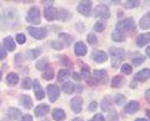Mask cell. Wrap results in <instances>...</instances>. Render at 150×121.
<instances>
[{
	"mask_svg": "<svg viewBox=\"0 0 150 121\" xmlns=\"http://www.w3.org/2000/svg\"><path fill=\"white\" fill-rule=\"evenodd\" d=\"M109 53H110L111 58H112L111 66L116 69L119 66V63L123 61L124 58H125V50L120 49V48H114V46H111V48L109 49Z\"/></svg>",
	"mask_w": 150,
	"mask_h": 121,
	"instance_id": "1",
	"label": "cell"
},
{
	"mask_svg": "<svg viewBox=\"0 0 150 121\" xmlns=\"http://www.w3.org/2000/svg\"><path fill=\"white\" fill-rule=\"evenodd\" d=\"M3 23L6 26H10V27L18 26L19 25V16H18L16 11L11 10V9L6 10L5 13L3 14Z\"/></svg>",
	"mask_w": 150,
	"mask_h": 121,
	"instance_id": "2",
	"label": "cell"
},
{
	"mask_svg": "<svg viewBox=\"0 0 150 121\" xmlns=\"http://www.w3.org/2000/svg\"><path fill=\"white\" fill-rule=\"evenodd\" d=\"M133 29H134V19L133 18H126V19L119 21L118 24H116V27H115V30L123 32V34L125 31H129V30H133Z\"/></svg>",
	"mask_w": 150,
	"mask_h": 121,
	"instance_id": "3",
	"label": "cell"
},
{
	"mask_svg": "<svg viewBox=\"0 0 150 121\" xmlns=\"http://www.w3.org/2000/svg\"><path fill=\"white\" fill-rule=\"evenodd\" d=\"M28 23L30 24H40V10L38 6H33L29 11H28V16H26Z\"/></svg>",
	"mask_w": 150,
	"mask_h": 121,
	"instance_id": "4",
	"label": "cell"
},
{
	"mask_svg": "<svg viewBox=\"0 0 150 121\" xmlns=\"http://www.w3.org/2000/svg\"><path fill=\"white\" fill-rule=\"evenodd\" d=\"M94 15L96 18H101V19H108V18L110 16V10L105 4H99L98 6H95Z\"/></svg>",
	"mask_w": 150,
	"mask_h": 121,
	"instance_id": "5",
	"label": "cell"
},
{
	"mask_svg": "<svg viewBox=\"0 0 150 121\" xmlns=\"http://www.w3.org/2000/svg\"><path fill=\"white\" fill-rule=\"evenodd\" d=\"M28 32L35 39H44L46 38V30L41 29V27H34V26H29L28 27Z\"/></svg>",
	"mask_w": 150,
	"mask_h": 121,
	"instance_id": "6",
	"label": "cell"
},
{
	"mask_svg": "<svg viewBox=\"0 0 150 121\" xmlns=\"http://www.w3.org/2000/svg\"><path fill=\"white\" fill-rule=\"evenodd\" d=\"M78 11L81 14V15L85 16H90L91 14V1H80V4L78 5Z\"/></svg>",
	"mask_w": 150,
	"mask_h": 121,
	"instance_id": "7",
	"label": "cell"
},
{
	"mask_svg": "<svg viewBox=\"0 0 150 121\" xmlns=\"http://www.w3.org/2000/svg\"><path fill=\"white\" fill-rule=\"evenodd\" d=\"M46 90H48V95H49V100H50V102H55L56 100L59 99L60 90H59V87H58V86H55V85H48Z\"/></svg>",
	"mask_w": 150,
	"mask_h": 121,
	"instance_id": "8",
	"label": "cell"
},
{
	"mask_svg": "<svg viewBox=\"0 0 150 121\" xmlns=\"http://www.w3.org/2000/svg\"><path fill=\"white\" fill-rule=\"evenodd\" d=\"M91 58L95 63L101 64V63H105L108 60V54L103 50H94L93 54H91Z\"/></svg>",
	"mask_w": 150,
	"mask_h": 121,
	"instance_id": "9",
	"label": "cell"
},
{
	"mask_svg": "<svg viewBox=\"0 0 150 121\" xmlns=\"http://www.w3.org/2000/svg\"><path fill=\"white\" fill-rule=\"evenodd\" d=\"M70 106H71V110L74 111L75 114H79L81 113V109H83V99L80 96H75L74 99L70 102Z\"/></svg>",
	"mask_w": 150,
	"mask_h": 121,
	"instance_id": "10",
	"label": "cell"
},
{
	"mask_svg": "<svg viewBox=\"0 0 150 121\" xmlns=\"http://www.w3.org/2000/svg\"><path fill=\"white\" fill-rule=\"evenodd\" d=\"M140 109V104L138 101H130L128 105H125V108H124V113L126 114H134V113H137V111Z\"/></svg>",
	"mask_w": 150,
	"mask_h": 121,
	"instance_id": "11",
	"label": "cell"
},
{
	"mask_svg": "<svg viewBox=\"0 0 150 121\" xmlns=\"http://www.w3.org/2000/svg\"><path fill=\"white\" fill-rule=\"evenodd\" d=\"M56 15H58V13H56V9H55V8H53V6L45 8V10H44V16H45L46 20L53 21V20H55Z\"/></svg>",
	"mask_w": 150,
	"mask_h": 121,
	"instance_id": "12",
	"label": "cell"
},
{
	"mask_svg": "<svg viewBox=\"0 0 150 121\" xmlns=\"http://www.w3.org/2000/svg\"><path fill=\"white\" fill-rule=\"evenodd\" d=\"M75 54L78 55V56H84V55L86 54V51H88V48H86V45L83 43V41H78L76 44H75Z\"/></svg>",
	"mask_w": 150,
	"mask_h": 121,
	"instance_id": "13",
	"label": "cell"
},
{
	"mask_svg": "<svg viewBox=\"0 0 150 121\" xmlns=\"http://www.w3.org/2000/svg\"><path fill=\"white\" fill-rule=\"evenodd\" d=\"M148 43H150V32H145V34L139 35L137 38V45L139 48H143Z\"/></svg>",
	"mask_w": 150,
	"mask_h": 121,
	"instance_id": "14",
	"label": "cell"
},
{
	"mask_svg": "<svg viewBox=\"0 0 150 121\" xmlns=\"http://www.w3.org/2000/svg\"><path fill=\"white\" fill-rule=\"evenodd\" d=\"M94 79L96 81H100L101 84H105L108 81V72L105 70H95L94 71Z\"/></svg>",
	"mask_w": 150,
	"mask_h": 121,
	"instance_id": "15",
	"label": "cell"
},
{
	"mask_svg": "<svg viewBox=\"0 0 150 121\" xmlns=\"http://www.w3.org/2000/svg\"><path fill=\"white\" fill-rule=\"evenodd\" d=\"M150 77V69H144V70L139 71L134 77V81H145Z\"/></svg>",
	"mask_w": 150,
	"mask_h": 121,
	"instance_id": "16",
	"label": "cell"
},
{
	"mask_svg": "<svg viewBox=\"0 0 150 121\" xmlns=\"http://www.w3.org/2000/svg\"><path fill=\"white\" fill-rule=\"evenodd\" d=\"M33 86H34V91H35V97L38 100H41L43 97L45 96V92H44V90L41 89V86H40V82L38 81V80H35L34 82H33Z\"/></svg>",
	"mask_w": 150,
	"mask_h": 121,
	"instance_id": "17",
	"label": "cell"
},
{
	"mask_svg": "<svg viewBox=\"0 0 150 121\" xmlns=\"http://www.w3.org/2000/svg\"><path fill=\"white\" fill-rule=\"evenodd\" d=\"M139 26L142 27V29H150V11L148 14H145V15L140 19L139 21Z\"/></svg>",
	"mask_w": 150,
	"mask_h": 121,
	"instance_id": "18",
	"label": "cell"
},
{
	"mask_svg": "<svg viewBox=\"0 0 150 121\" xmlns=\"http://www.w3.org/2000/svg\"><path fill=\"white\" fill-rule=\"evenodd\" d=\"M49 106L48 105H39L38 108H35V116L38 117H41V116H45L49 113Z\"/></svg>",
	"mask_w": 150,
	"mask_h": 121,
	"instance_id": "19",
	"label": "cell"
},
{
	"mask_svg": "<svg viewBox=\"0 0 150 121\" xmlns=\"http://www.w3.org/2000/svg\"><path fill=\"white\" fill-rule=\"evenodd\" d=\"M53 119L55 121H63L65 119V111L62 109H55L53 111Z\"/></svg>",
	"mask_w": 150,
	"mask_h": 121,
	"instance_id": "20",
	"label": "cell"
},
{
	"mask_svg": "<svg viewBox=\"0 0 150 121\" xmlns=\"http://www.w3.org/2000/svg\"><path fill=\"white\" fill-rule=\"evenodd\" d=\"M4 46L6 48L8 51L15 50V43H14V40H13L11 36H8V38L4 39Z\"/></svg>",
	"mask_w": 150,
	"mask_h": 121,
	"instance_id": "21",
	"label": "cell"
},
{
	"mask_svg": "<svg viewBox=\"0 0 150 121\" xmlns=\"http://www.w3.org/2000/svg\"><path fill=\"white\" fill-rule=\"evenodd\" d=\"M124 77L123 76H120V75H118V76H114L112 77V80H111V86L112 87H121L124 85Z\"/></svg>",
	"mask_w": 150,
	"mask_h": 121,
	"instance_id": "22",
	"label": "cell"
},
{
	"mask_svg": "<svg viewBox=\"0 0 150 121\" xmlns=\"http://www.w3.org/2000/svg\"><path fill=\"white\" fill-rule=\"evenodd\" d=\"M8 115H9V117H10L11 120H16V119L20 117L21 113H20V110H19V109L10 108V109L8 110Z\"/></svg>",
	"mask_w": 150,
	"mask_h": 121,
	"instance_id": "23",
	"label": "cell"
},
{
	"mask_svg": "<svg viewBox=\"0 0 150 121\" xmlns=\"http://www.w3.org/2000/svg\"><path fill=\"white\" fill-rule=\"evenodd\" d=\"M20 102H21V105L24 106L25 109H30L31 106H33V102H31L30 96H28V95H23V96H20Z\"/></svg>",
	"mask_w": 150,
	"mask_h": 121,
	"instance_id": "24",
	"label": "cell"
},
{
	"mask_svg": "<svg viewBox=\"0 0 150 121\" xmlns=\"http://www.w3.org/2000/svg\"><path fill=\"white\" fill-rule=\"evenodd\" d=\"M59 39L63 41V45L65 46H69L70 44L73 43V38L68 34H64V32H62V34H59Z\"/></svg>",
	"mask_w": 150,
	"mask_h": 121,
	"instance_id": "25",
	"label": "cell"
},
{
	"mask_svg": "<svg viewBox=\"0 0 150 121\" xmlns=\"http://www.w3.org/2000/svg\"><path fill=\"white\" fill-rule=\"evenodd\" d=\"M56 16H58L62 21H64V20H69L70 18H71V14H70V11L65 10V9H60V13H58Z\"/></svg>",
	"mask_w": 150,
	"mask_h": 121,
	"instance_id": "26",
	"label": "cell"
},
{
	"mask_svg": "<svg viewBox=\"0 0 150 121\" xmlns=\"http://www.w3.org/2000/svg\"><path fill=\"white\" fill-rule=\"evenodd\" d=\"M111 38L112 40H115V41H124L125 40V34H123V32H120L118 30H114L112 31V34H111Z\"/></svg>",
	"mask_w": 150,
	"mask_h": 121,
	"instance_id": "27",
	"label": "cell"
},
{
	"mask_svg": "<svg viewBox=\"0 0 150 121\" xmlns=\"http://www.w3.org/2000/svg\"><path fill=\"white\" fill-rule=\"evenodd\" d=\"M69 76H70V72H69V70H67V69H62V70L58 72V80L59 81H65Z\"/></svg>",
	"mask_w": 150,
	"mask_h": 121,
	"instance_id": "28",
	"label": "cell"
},
{
	"mask_svg": "<svg viewBox=\"0 0 150 121\" xmlns=\"http://www.w3.org/2000/svg\"><path fill=\"white\" fill-rule=\"evenodd\" d=\"M63 91L65 94H73L74 91V84L70 82V81H67L63 84Z\"/></svg>",
	"mask_w": 150,
	"mask_h": 121,
	"instance_id": "29",
	"label": "cell"
},
{
	"mask_svg": "<svg viewBox=\"0 0 150 121\" xmlns=\"http://www.w3.org/2000/svg\"><path fill=\"white\" fill-rule=\"evenodd\" d=\"M6 81L9 85H16L18 81H19V76L16 75V74H9V75L6 76Z\"/></svg>",
	"mask_w": 150,
	"mask_h": 121,
	"instance_id": "30",
	"label": "cell"
},
{
	"mask_svg": "<svg viewBox=\"0 0 150 121\" xmlns=\"http://www.w3.org/2000/svg\"><path fill=\"white\" fill-rule=\"evenodd\" d=\"M124 6H125L126 9L138 8V6H140V1H139V0H129V1H125V3H124Z\"/></svg>",
	"mask_w": 150,
	"mask_h": 121,
	"instance_id": "31",
	"label": "cell"
},
{
	"mask_svg": "<svg viewBox=\"0 0 150 121\" xmlns=\"http://www.w3.org/2000/svg\"><path fill=\"white\" fill-rule=\"evenodd\" d=\"M111 97L110 96H105L104 99H103V105H101V109L104 110V111H106V110H109V108L111 106Z\"/></svg>",
	"mask_w": 150,
	"mask_h": 121,
	"instance_id": "32",
	"label": "cell"
},
{
	"mask_svg": "<svg viewBox=\"0 0 150 121\" xmlns=\"http://www.w3.org/2000/svg\"><path fill=\"white\" fill-rule=\"evenodd\" d=\"M105 27H106L105 21H98V23H95V25H94V30L98 32H103L105 30Z\"/></svg>",
	"mask_w": 150,
	"mask_h": 121,
	"instance_id": "33",
	"label": "cell"
},
{
	"mask_svg": "<svg viewBox=\"0 0 150 121\" xmlns=\"http://www.w3.org/2000/svg\"><path fill=\"white\" fill-rule=\"evenodd\" d=\"M43 77L45 79V80H51V79L54 77V71H53V69H51V68L45 69L44 72H43Z\"/></svg>",
	"mask_w": 150,
	"mask_h": 121,
	"instance_id": "34",
	"label": "cell"
},
{
	"mask_svg": "<svg viewBox=\"0 0 150 121\" xmlns=\"http://www.w3.org/2000/svg\"><path fill=\"white\" fill-rule=\"evenodd\" d=\"M28 58L30 60H34L35 58H38L40 55V49H33V50H29L28 51Z\"/></svg>",
	"mask_w": 150,
	"mask_h": 121,
	"instance_id": "35",
	"label": "cell"
},
{
	"mask_svg": "<svg viewBox=\"0 0 150 121\" xmlns=\"http://www.w3.org/2000/svg\"><path fill=\"white\" fill-rule=\"evenodd\" d=\"M121 72L125 74V75H130V74L133 72V68H131V65L123 64V65H121Z\"/></svg>",
	"mask_w": 150,
	"mask_h": 121,
	"instance_id": "36",
	"label": "cell"
},
{
	"mask_svg": "<svg viewBox=\"0 0 150 121\" xmlns=\"http://www.w3.org/2000/svg\"><path fill=\"white\" fill-rule=\"evenodd\" d=\"M46 66H48V60L46 59H41L40 61L36 63V69H39V70H45Z\"/></svg>",
	"mask_w": 150,
	"mask_h": 121,
	"instance_id": "37",
	"label": "cell"
},
{
	"mask_svg": "<svg viewBox=\"0 0 150 121\" xmlns=\"http://www.w3.org/2000/svg\"><path fill=\"white\" fill-rule=\"evenodd\" d=\"M114 102L116 105H123L125 102V96L121 95V94H116L115 97H114Z\"/></svg>",
	"mask_w": 150,
	"mask_h": 121,
	"instance_id": "38",
	"label": "cell"
},
{
	"mask_svg": "<svg viewBox=\"0 0 150 121\" xmlns=\"http://www.w3.org/2000/svg\"><path fill=\"white\" fill-rule=\"evenodd\" d=\"M90 75V69H89L88 65H81V76L83 77H89Z\"/></svg>",
	"mask_w": 150,
	"mask_h": 121,
	"instance_id": "39",
	"label": "cell"
},
{
	"mask_svg": "<svg viewBox=\"0 0 150 121\" xmlns=\"http://www.w3.org/2000/svg\"><path fill=\"white\" fill-rule=\"evenodd\" d=\"M21 87H23V89H26V90L31 87V80H30L29 77H25L24 80H23V82H21Z\"/></svg>",
	"mask_w": 150,
	"mask_h": 121,
	"instance_id": "40",
	"label": "cell"
},
{
	"mask_svg": "<svg viewBox=\"0 0 150 121\" xmlns=\"http://www.w3.org/2000/svg\"><path fill=\"white\" fill-rule=\"evenodd\" d=\"M144 60H145L144 56H135V58H133V65L139 66V65H142L144 63Z\"/></svg>",
	"mask_w": 150,
	"mask_h": 121,
	"instance_id": "41",
	"label": "cell"
},
{
	"mask_svg": "<svg viewBox=\"0 0 150 121\" xmlns=\"http://www.w3.org/2000/svg\"><path fill=\"white\" fill-rule=\"evenodd\" d=\"M88 43L90 44V45L98 44V38L95 36V34H89V35H88Z\"/></svg>",
	"mask_w": 150,
	"mask_h": 121,
	"instance_id": "42",
	"label": "cell"
},
{
	"mask_svg": "<svg viewBox=\"0 0 150 121\" xmlns=\"http://www.w3.org/2000/svg\"><path fill=\"white\" fill-rule=\"evenodd\" d=\"M51 48H54V49H56V50H62L63 48H64V45L60 43V41H51Z\"/></svg>",
	"mask_w": 150,
	"mask_h": 121,
	"instance_id": "43",
	"label": "cell"
},
{
	"mask_svg": "<svg viewBox=\"0 0 150 121\" xmlns=\"http://www.w3.org/2000/svg\"><path fill=\"white\" fill-rule=\"evenodd\" d=\"M16 41H18L19 44H24L25 41H26L25 35H24V34H18V35H16Z\"/></svg>",
	"mask_w": 150,
	"mask_h": 121,
	"instance_id": "44",
	"label": "cell"
},
{
	"mask_svg": "<svg viewBox=\"0 0 150 121\" xmlns=\"http://www.w3.org/2000/svg\"><path fill=\"white\" fill-rule=\"evenodd\" d=\"M109 121H118V114H116V111H110L109 113Z\"/></svg>",
	"mask_w": 150,
	"mask_h": 121,
	"instance_id": "45",
	"label": "cell"
},
{
	"mask_svg": "<svg viewBox=\"0 0 150 121\" xmlns=\"http://www.w3.org/2000/svg\"><path fill=\"white\" fill-rule=\"evenodd\" d=\"M91 121H105V119H104V116H103L101 114H96V115L91 119Z\"/></svg>",
	"mask_w": 150,
	"mask_h": 121,
	"instance_id": "46",
	"label": "cell"
},
{
	"mask_svg": "<svg viewBox=\"0 0 150 121\" xmlns=\"http://www.w3.org/2000/svg\"><path fill=\"white\" fill-rule=\"evenodd\" d=\"M86 82H88V85H90V86L96 85V84H98V81H96L94 77H88V79H86Z\"/></svg>",
	"mask_w": 150,
	"mask_h": 121,
	"instance_id": "47",
	"label": "cell"
},
{
	"mask_svg": "<svg viewBox=\"0 0 150 121\" xmlns=\"http://www.w3.org/2000/svg\"><path fill=\"white\" fill-rule=\"evenodd\" d=\"M60 60H62V64L63 65H70V60H69V58H67V56H60Z\"/></svg>",
	"mask_w": 150,
	"mask_h": 121,
	"instance_id": "48",
	"label": "cell"
},
{
	"mask_svg": "<svg viewBox=\"0 0 150 121\" xmlns=\"http://www.w3.org/2000/svg\"><path fill=\"white\" fill-rule=\"evenodd\" d=\"M96 108H98V104H96L95 101H93L91 104L89 105V108H88V109H89V111H95V110H96Z\"/></svg>",
	"mask_w": 150,
	"mask_h": 121,
	"instance_id": "49",
	"label": "cell"
},
{
	"mask_svg": "<svg viewBox=\"0 0 150 121\" xmlns=\"http://www.w3.org/2000/svg\"><path fill=\"white\" fill-rule=\"evenodd\" d=\"M21 121H33V117H31L30 115H25L24 117L21 119Z\"/></svg>",
	"mask_w": 150,
	"mask_h": 121,
	"instance_id": "50",
	"label": "cell"
},
{
	"mask_svg": "<svg viewBox=\"0 0 150 121\" xmlns=\"http://www.w3.org/2000/svg\"><path fill=\"white\" fill-rule=\"evenodd\" d=\"M145 97H146V100H148V102L150 104V89H148L146 91H145Z\"/></svg>",
	"mask_w": 150,
	"mask_h": 121,
	"instance_id": "51",
	"label": "cell"
},
{
	"mask_svg": "<svg viewBox=\"0 0 150 121\" xmlns=\"http://www.w3.org/2000/svg\"><path fill=\"white\" fill-rule=\"evenodd\" d=\"M5 56H6V53H5V50H1V49H0V60H1V59H4Z\"/></svg>",
	"mask_w": 150,
	"mask_h": 121,
	"instance_id": "52",
	"label": "cell"
},
{
	"mask_svg": "<svg viewBox=\"0 0 150 121\" xmlns=\"http://www.w3.org/2000/svg\"><path fill=\"white\" fill-rule=\"evenodd\" d=\"M73 77L75 79V80H78V81H79V80H81V76L79 75L78 72H74V74H73Z\"/></svg>",
	"mask_w": 150,
	"mask_h": 121,
	"instance_id": "53",
	"label": "cell"
},
{
	"mask_svg": "<svg viewBox=\"0 0 150 121\" xmlns=\"http://www.w3.org/2000/svg\"><path fill=\"white\" fill-rule=\"evenodd\" d=\"M145 53H146V55H148V58L150 59V46H148V48H146V50H145Z\"/></svg>",
	"mask_w": 150,
	"mask_h": 121,
	"instance_id": "54",
	"label": "cell"
},
{
	"mask_svg": "<svg viewBox=\"0 0 150 121\" xmlns=\"http://www.w3.org/2000/svg\"><path fill=\"white\" fill-rule=\"evenodd\" d=\"M73 121H84V120H81V119H80V117H76V119H74V120H73Z\"/></svg>",
	"mask_w": 150,
	"mask_h": 121,
	"instance_id": "55",
	"label": "cell"
},
{
	"mask_svg": "<svg viewBox=\"0 0 150 121\" xmlns=\"http://www.w3.org/2000/svg\"><path fill=\"white\" fill-rule=\"evenodd\" d=\"M146 115H148V117L150 119V110H146Z\"/></svg>",
	"mask_w": 150,
	"mask_h": 121,
	"instance_id": "56",
	"label": "cell"
},
{
	"mask_svg": "<svg viewBox=\"0 0 150 121\" xmlns=\"http://www.w3.org/2000/svg\"><path fill=\"white\" fill-rule=\"evenodd\" d=\"M135 121H148V120H145V119H137Z\"/></svg>",
	"mask_w": 150,
	"mask_h": 121,
	"instance_id": "57",
	"label": "cell"
},
{
	"mask_svg": "<svg viewBox=\"0 0 150 121\" xmlns=\"http://www.w3.org/2000/svg\"><path fill=\"white\" fill-rule=\"evenodd\" d=\"M0 80H1V71H0Z\"/></svg>",
	"mask_w": 150,
	"mask_h": 121,
	"instance_id": "58",
	"label": "cell"
},
{
	"mask_svg": "<svg viewBox=\"0 0 150 121\" xmlns=\"http://www.w3.org/2000/svg\"><path fill=\"white\" fill-rule=\"evenodd\" d=\"M1 121H8V120H1Z\"/></svg>",
	"mask_w": 150,
	"mask_h": 121,
	"instance_id": "59",
	"label": "cell"
}]
</instances>
